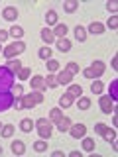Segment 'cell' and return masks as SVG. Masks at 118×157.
Returning <instances> with one entry per match:
<instances>
[{
    "mask_svg": "<svg viewBox=\"0 0 118 157\" xmlns=\"http://www.w3.org/2000/svg\"><path fill=\"white\" fill-rule=\"evenodd\" d=\"M14 78H16V73L10 71L8 65L0 67V90H8V88L14 86Z\"/></svg>",
    "mask_w": 118,
    "mask_h": 157,
    "instance_id": "6da1fadb",
    "label": "cell"
},
{
    "mask_svg": "<svg viewBox=\"0 0 118 157\" xmlns=\"http://www.w3.org/2000/svg\"><path fill=\"white\" fill-rule=\"evenodd\" d=\"M26 51V43L24 41H14L12 45H8L6 49H4V57L6 59H14L16 55H20V53Z\"/></svg>",
    "mask_w": 118,
    "mask_h": 157,
    "instance_id": "7a4b0ae2",
    "label": "cell"
},
{
    "mask_svg": "<svg viewBox=\"0 0 118 157\" xmlns=\"http://www.w3.org/2000/svg\"><path fill=\"white\" fill-rule=\"evenodd\" d=\"M36 126H37V134L41 136V140H47V137L51 136V122H49L47 118H39L36 122Z\"/></svg>",
    "mask_w": 118,
    "mask_h": 157,
    "instance_id": "3957f363",
    "label": "cell"
},
{
    "mask_svg": "<svg viewBox=\"0 0 118 157\" xmlns=\"http://www.w3.org/2000/svg\"><path fill=\"white\" fill-rule=\"evenodd\" d=\"M14 92H10V90H0V112H4V110H8L10 106L14 104Z\"/></svg>",
    "mask_w": 118,
    "mask_h": 157,
    "instance_id": "277c9868",
    "label": "cell"
},
{
    "mask_svg": "<svg viewBox=\"0 0 118 157\" xmlns=\"http://www.w3.org/2000/svg\"><path fill=\"white\" fill-rule=\"evenodd\" d=\"M69 132H71V136L75 137V140H79V137H85V134H87V126H85V124H75V126L69 128Z\"/></svg>",
    "mask_w": 118,
    "mask_h": 157,
    "instance_id": "5b68a950",
    "label": "cell"
},
{
    "mask_svg": "<svg viewBox=\"0 0 118 157\" xmlns=\"http://www.w3.org/2000/svg\"><path fill=\"white\" fill-rule=\"evenodd\" d=\"M98 104H100V110L104 112V114H110V112H112V100L108 96H100Z\"/></svg>",
    "mask_w": 118,
    "mask_h": 157,
    "instance_id": "8992f818",
    "label": "cell"
},
{
    "mask_svg": "<svg viewBox=\"0 0 118 157\" xmlns=\"http://www.w3.org/2000/svg\"><path fill=\"white\" fill-rule=\"evenodd\" d=\"M32 88H36V90H45L47 88V85H45V78L43 77H39V75H36L32 78Z\"/></svg>",
    "mask_w": 118,
    "mask_h": 157,
    "instance_id": "52a82bcc",
    "label": "cell"
},
{
    "mask_svg": "<svg viewBox=\"0 0 118 157\" xmlns=\"http://www.w3.org/2000/svg\"><path fill=\"white\" fill-rule=\"evenodd\" d=\"M2 16H4V20H8V22H14V20L18 18V10L14 6H8V8H4Z\"/></svg>",
    "mask_w": 118,
    "mask_h": 157,
    "instance_id": "ba28073f",
    "label": "cell"
},
{
    "mask_svg": "<svg viewBox=\"0 0 118 157\" xmlns=\"http://www.w3.org/2000/svg\"><path fill=\"white\" fill-rule=\"evenodd\" d=\"M10 149H12V153H16V155H22L24 151H26V145H24V141H12V145H10Z\"/></svg>",
    "mask_w": 118,
    "mask_h": 157,
    "instance_id": "9c48e42d",
    "label": "cell"
},
{
    "mask_svg": "<svg viewBox=\"0 0 118 157\" xmlns=\"http://www.w3.org/2000/svg\"><path fill=\"white\" fill-rule=\"evenodd\" d=\"M71 78H73V75L69 71H61L57 75V82H59V85H69V82H71Z\"/></svg>",
    "mask_w": 118,
    "mask_h": 157,
    "instance_id": "30bf717a",
    "label": "cell"
},
{
    "mask_svg": "<svg viewBox=\"0 0 118 157\" xmlns=\"http://www.w3.org/2000/svg\"><path fill=\"white\" fill-rule=\"evenodd\" d=\"M57 49H59L61 53H67L69 49H71V41H69V39H65V37H61V39L57 41Z\"/></svg>",
    "mask_w": 118,
    "mask_h": 157,
    "instance_id": "8fae6325",
    "label": "cell"
},
{
    "mask_svg": "<svg viewBox=\"0 0 118 157\" xmlns=\"http://www.w3.org/2000/svg\"><path fill=\"white\" fill-rule=\"evenodd\" d=\"M69 128H71V120H69V118H61V120L57 122V130L61 132H69Z\"/></svg>",
    "mask_w": 118,
    "mask_h": 157,
    "instance_id": "7c38bea8",
    "label": "cell"
},
{
    "mask_svg": "<svg viewBox=\"0 0 118 157\" xmlns=\"http://www.w3.org/2000/svg\"><path fill=\"white\" fill-rule=\"evenodd\" d=\"M91 69H92V73H95V78H96V77H100L102 73H104V63H102V61H95Z\"/></svg>",
    "mask_w": 118,
    "mask_h": 157,
    "instance_id": "4fadbf2b",
    "label": "cell"
},
{
    "mask_svg": "<svg viewBox=\"0 0 118 157\" xmlns=\"http://www.w3.org/2000/svg\"><path fill=\"white\" fill-rule=\"evenodd\" d=\"M88 32H91V33H95V36H98V33H102V32H104V26H102L100 22H92L91 26H88Z\"/></svg>",
    "mask_w": 118,
    "mask_h": 157,
    "instance_id": "5bb4252c",
    "label": "cell"
},
{
    "mask_svg": "<svg viewBox=\"0 0 118 157\" xmlns=\"http://www.w3.org/2000/svg\"><path fill=\"white\" fill-rule=\"evenodd\" d=\"M22 104L26 110H32L33 106H36V102H33V96L32 94H26V96H22Z\"/></svg>",
    "mask_w": 118,
    "mask_h": 157,
    "instance_id": "9a60e30c",
    "label": "cell"
},
{
    "mask_svg": "<svg viewBox=\"0 0 118 157\" xmlns=\"http://www.w3.org/2000/svg\"><path fill=\"white\" fill-rule=\"evenodd\" d=\"M41 39H43L45 43H51L53 39H55V36H53V32H51V29L43 28V29H41Z\"/></svg>",
    "mask_w": 118,
    "mask_h": 157,
    "instance_id": "2e32d148",
    "label": "cell"
},
{
    "mask_svg": "<svg viewBox=\"0 0 118 157\" xmlns=\"http://www.w3.org/2000/svg\"><path fill=\"white\" fill-rule=\"evenodd\" d=\"M75 37H77V41H85L87 39V29L83 26H77L75 28Z\"/></svg>",
    "mask_w": 118,
    "mask_h": 157,
    "instance_id": "e0dca14e",
    "label": "cell"
},
{
    "mask_svg": "<svg viewBox=\"0 0 118 157\" xmlns=\"http://www.w3.org/2000/svg\"><path fill=\"white\" fill-rule=\"evenodd\" d=\"M88 106H91V100L87 96H79V102H77L79 110H88Z\"/></svg>",
    "mask_w": 118,
    "mask_h": 157,
    "instance_id": "ac0fdd59",
    "label": "cell"
},
{
    "mask_svg": "<svg viewBox=\"0 0 118 157\" xmlns=\"http://www.w3.org/2000/svg\"><path fill=\"white\" fill-rule=\"evenodd\" d=\"M33 126H36V124H33L30 118H24V120L20 122V128H22V132H32V128H33Z\"/></svg>",
    "mask_w": 118,
    "mask_h": 157,
    "instance_id": "d6986e66",
    "label": "cell"
},
{
    "mask_svg": "<svg viewBox=\"0 0 118 157\" xmlns=\"http://www.w3.org/2000/svg\"><path fill=\"white\" fill-rule=\"evenodd\" d=\"M59 104H61L63 108H69V106L73 104V96H71V94H67V92H65V94H63L61 98H59Z\"/></svg>",
    "mask_w": 118,
    "mask_h": 157,
    "instance_id": "ffe728a7",
    "label": "cell"
},
{
    "mask_svg": "<svg viewBox=\"0 0 118 157\" xmlns=\"http://www.w3.org/2000/svg\"><path fill=\"white\" fill-rule=\"evenodd\" d=\"M83 149L85 151H95V140H92V137H85V140H83Z\"/></svg>",
    "mask_w": 118,
    "mask_h": 157,
    "instance_id": "44dd1931",
    "label": "cell"
},
{
    "mask_svg": "<svg viewBox=\"0 0 118 157\" xmlns=\"http://www.w3.org/2000/svg\"><path fill=\"white\" fill-rule=\"evenodd\" d=\"M63 8H65V12H75V10L79 8V2L77 0H67V2L63 4Z\"/></svg>",
    "mask_w": 118,
    "mask_h": 157,
    "instance_id": "7402d4cb",
    "label": "cell"
},
{
    "mask_svg": "<svg viewBox=\"0 0 118 157\" xmlns=\"http://www.w3.org/2000/svg\"><path fill=\"white\" fill-rule=\"evenodd\" d=\"M49 118H51V122H55V124H57V122L63 118V112L59 110V108H53V110L49 112Z\"/></svg>",
    "mask_w": 118,
    "mask_h": 157,
    "instance_id": "603a6c76",
    "label": "cell"
},
{
    "mask_svg": "<svg viewBox=\"0 0 118 157\" xmlns=\"http://www.w3.org/2000/svg\"><path fill=\"white\" fill-rule=\"evenodd\" d=\"M65 33H67V26H65V24H57V26H55V32H53V36L65 37Z\"/></svg>",
    "mask_w": 118,
    "mask_h": 157,
    "instance_id": "cb8c5ba5",
    "label": "cell"
},
{
    "mask_svg": "<svg viewBox=\"0 0 118 157\" xmlns=\"http://www.w3.org/2000/svg\"><path fill=\"white\" fill-rule=\"evenodd\" d=\"M108 98H110V100H116V98H118V81L110 82V96H108Z\"/></svg>",
    "mask_w": 118,
    "mask_h": 157,
    "instance_id": "d4e9b609",
    "label": "cell"
},
{
    "mask_svg": "<svg viewBox=\"0 0 118 157\" xmlns=\"http://www.w3.org/2000/svg\"><path fill=\"white\" fill-rule=\"evenodd\" d=\"M67 94H71V96H81V94H83V88L79 86V85H71V86H69V90H67Z\"/></svg>",
    "mask_w": 118,
    "mask_h": 157,
    "instance_id": "484cf974",
    "label": "cell"
},
{
    "mask_svg": "<svg viewBox=\"0 0 118 157\" xmlns=\"http://www.w3.org/2000/svg\"><path fill=\"white\" fill-rule=\"evenodd\" d=\"M45 85L49 86V88H55L59 82H57V75H47V78H45Z\"/></svg>",
    "mask_w": 118,
    "mask_h": 157,
    "instance_id": "4316f807",
    "label": "cell"
},
{
    "mask_svg": "<svg viewBox=\"0 0 118 157\" xmlns=\"http://www.w3.org/2000/svg\"><path fill=\"white\" fill-rule=\"evenodd\" d=\"M33 149H36L37 153H41V151H45V149H47V141H43V140L36 141V144H33Z\"/></svg>",
    "mask_w": 118,
    "mask_h": 157,
    "instance_id": "83f0119b",
    "label": "cell"
},
{
    "mask_svg": "<svg viewBox=\"0 0 118 157\" xmlns=\"http://www.w3.org/2000/svg\"><path fill=\"white\" fill-rule=\"evenodd\" d=\"M102 136H104V140H106V141H114V137H116L114 130H110V128H104V132H102Z\"/></svg>",
    "mask_w": 118,
    "mask_h": 157,
    "instance_id": "f1b7e54d",
    "label": "cell"
},
{
    "mask_svg": "<svg viewBox=\"0 0 118 157\" xmlns=\"http://www.w3.org/2000/svg\"><path fill=\"white\" fill-rule=\"evenodd\" d=\"M8 67H10V71H12V73H18L20 69H22V63H20L18 59H16V61L12 59V61H8Z\"/></svg>",
    "mask_w": 118,
    "mask_h": 157,
    "instance_id": "f546056e",
    "label": "cell"
},
{
    "mask_svg": "<svg viewBox=\"0 0 118 157\" xmlns=\"http://www.w3.org/2000/svg\"><path fill=\"white\" fill-rule=\"evenodd\" d=\"M45 20H47V24H55L57 22V12L55 10H49V12L45 14Z\"/></svg>",
    "mask_w": 118,
    "mask_h": 157,
    "instance_id": "4dcf8cb0",
    "label": "cell"
},
{
    "mask_svg": "<svg viewBox=\"0 0 118 157\" xmlns=\"http://www.w3.org/2000/svg\"><path fill=\"white\" fill-rule=\"evenodd\" d=\"M8 33H10V36H12V37H22V36H24V29L20 28V26H14V28L10 29Z\"/></svg>",
    "mask_w": 118,
    "mask_h": 157,
    "instance_id": "1f68e13d",
    "label": "cell"
},
{
    "mask_svg": "<svg viewBox=\"0 0 118 157\" xmlns=\"http://www.w3.org/2000/svg\"><path fill=\"white\" fill-rule=\"evenodd\" d=\"M91 90H92V94H100V92H102V82L100 81H95L91 85Z\"/></svg>",
    "mask_w": 118,
    "mask_h": 157,
    "instance_id": "d6a6232c",
    "label": "cell"
},
{
    "mask_svg": "<svg viewBox=\"0 0 118 157\" xmlns=\"http://www.w3.org/2000/svg\"><path fill=\"white\" fill-rule=\"evenodd\" d=\"M30 73H32V71H30L28 67H22V69L18 71V78H22V81H26V78H30Z\"/></svg>",
    "mask_w": 118,
    "mask_h": 157,
    "instance_id": "836d02e7",
    "label": "cell"
},
{
    "mask_svg": "<svg viewBox=\"0 0 118 157\" xmlns=\"http://www.w3.org/2000/svg\"><path fill=\"white\" fill-rule=\"evenodd\" d=\"M65 71H69V73H71V75H77V73L81 71V69H79V65H77V63H67Z\"/></svg>",
    "mask_w": 118,
    "mask_h": 157,
    "instance_id": "e575fe53",
    "label": "cell"
},
{
    "mask_svg": "<svg viewBox=\"0 0 118 157\" xmlns=\"http://www.w3.org/2000/svg\"><path fill=\"white\" fill-rule=\"evenodd\" d=\"M37 55L41 57V59H49V57H51V49H49V47H41Z\"/></svg>",
    "mask_w": 118,
    "mask_h": 157,
    "instance_id": "d590c367",
    "label": "cell"
},
{
    "mask_svg": "<svg viewBox=\"0 0 118 157\" xmlns=\"http://www.w3.org/2000/svg\"><path fill=\"white\" fill-rule=\"evenodd\" d=\"M14 134V126H4L2 128V137H12Z\"/></svg>",
    "mask_w": 118,
    "mask_h": 157,
    "instance_id": "8d00e7d4",
    "label": "cell"
},
{
    "mask_svg": "<svg viewBox=\"0 0 118 157\" xmlns=\"http://www.w3.org/2000/svg\"><path fill=\"white\" fill-rule=\"evenodd\" d=\"M47 69H49V71H57V69H59V61H55V59H47Z\"/></svg>",
    "mask_w": 118,
    "mask_h": 157,
    "instance_id": "74e56055",
    "label": "cell"
},
{
    "mask_svg": "<svg viewBox=\"0 0 118 157\" xmlns=\"http://www.w3.org/2000/svg\"><path fill=\"white\" fill-rule=\"evenodd\" d=\"M32 96H33V102H36V104H39V102H43V94H41V90H36Z\"/></svg>",
    "mask_w": 118,
    "mask_h": 157,
    "instance_id": "f35d334b",
    "label": "cell"
},
{
    "mask_svg": "<svg viewBox=\"0 0 118 157\" xmlns=\"http://www.w3.org/2000/svg\"><path fill=\"white\" fill-rule=\"evenodd\" d=\"M116 26H118V18L116 16L108 18V28H110V29H116Z\"/></svg>",
    "mask_w": 118,
    "mask_h": 157,
    "instance_id": "ab89813d",
    "label": "cell"
},
{
    "mask_svg": "<svg viewBox=\"0 0 118 157\" xmlns=\"http://www.w3.org/2000/svg\"><path fill=\"white\" fill-rule=\"evenodd\" d=\"M22 92H24V86L22 85H16V86H14V96H16V98L22 96Z\"/></svg>",
    "mask_w": 118,
    "mask_h": 157,
    "instance_id": "60d3db41",
    "label": "cell"
},
{
    "mask_svg": "<svg viewBox=\"0 0 118 157\" xmlns=\"http://www.w3.org/2000/svg\"><path fill=\"white\" fill-rule=\"evenodd\" d=\"M104 128H106V124H102V122H98V124L95 126V132H96V134H102V132H104Z\"/></svg>",
    "mask_w": 118,
    "mask_h": 157,
    "instance_id": "b9f144b4",
    "label": "cell"
},
{
    "mask_svg": "<svg viewBox=\"0 0 118 157\" xmlns=\"http://www.w3.org/2000/svg\"><path fill=\"white\" fill-rule=\"evenodd\" d=\"M8 36H10V33L6 32V29H0V43H2V41H6Z\"/></svg>",
    "mask_w": 118,
    "mask_h": 157,
    "instance_id": "7bdbcfd3",
    "label": "cell"
},
{
    "mask_svg": "<svg viewBox=\"0 0 118 157\" xmlns=\"http://www.w3.org/2000/svg\"><path fill=\"white\" fill-rule=\"evenodd\" d=\"M83 73H85V77H87V78H95V73H92V69H91V67H88V69H85Z\"/></svg>",
    "mask_w": 118,
    "mask_h": 157,
    "instance_id": "ee69618b",
    "label": "cell"
},
{
    "mask_svg": "<svg viewBox=\"0 0 118 157\" xmlns=\"http://www.w3.org/2000/svg\"><path fill=\"white\" fill-rule=\"evenodd\" d=\"M106 8H108V10H116V8H118V4H116V2H108V4H106Z\"/></svg>",
    "mask_w": 118,
    "mask_h": 157,
    "instance_id": "f6af8a7d",
    "label": "cell"
},
{
    "mask_svg": "<svg viewBox=\"0 0 118 157\" xmlns=\"http://www.w3.org/2000/svg\"><path fill=\"white\" fill-rule=\"evenodd\" d=\"M116 67H118V59L114 57V59H112V69H116Z\"/></svg>",
    "mask_w": 118,
    "mask_h": 157,
    "instance_id": "bcb514c9",
    "label": "cell"
},
{
    "mask_svg": "<svg viewBox=\"0 0 118 157\" xmlns=\"http://www.w3.org/2000/svg\"><path fill=\"white\" fill-rule=\"evenodd\" d=\"M0 155H2V147H0Z\"/></svg>",
    "mask_w": 118,
    "mask_h": 157,
    "instance_id": "7dc6e473",
    "label": "cell"
},
{
    "mask_svg": "<svg viewBox=\"0 0 118 157\" xmlns=\"http://www.w3.org/2000/svg\"><path fill=\"white\" fill-rule=\"evenodd\" d=\"M0 128H2V124H0Z\"/></svg>",
    "mask_w": 118,
    "mask_h": 157,
    "instance_id": "c3c4849f",
    "label": "cell"
},
{
    "mask_svg": "<svg viewBox=\"0 0 118 157\" xmlns=\"http://www.w3.org/2000/svg\"><path fill=\"white\" fill-rule=\"evenodd\" d=\"M0 49H2V47H0Z\"/></svg>",
    "mask_w": 118,
    "mask_h": 157,
    "instance_id": "681fc988",
    "label": "cell"
}]
</instances>
